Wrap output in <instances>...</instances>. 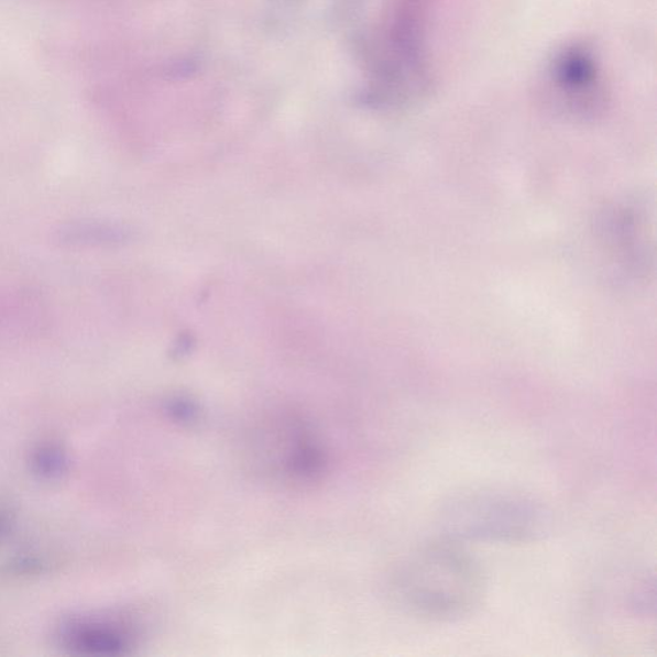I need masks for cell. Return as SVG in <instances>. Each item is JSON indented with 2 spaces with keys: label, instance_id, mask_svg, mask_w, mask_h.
Masks as SVG:
<instances>
[{
  "label": "cell",
  "instance_id": "6da1fadb",
  "mask_svg": "<svg viewBox=\"0 0 657 657\" xmlns=\"http://www.w3.org/2000/svg\"><path fill=\"white\" fill-rule=\"evenodd\" d=\"M485 591L481 562L460 540L448 537L417 547L394 577L401 606L425 622L467 620L482 606Z\"/></svg>",
  "mask_w": 657,
  "mask_h": 657
},
{
  "label": "cell",
  "instance_id": "7a4b0ae2",
  "mask_svg": "<svg viewBox=\"0 0 657 657\" xmlns=\"http://www.w3.org/2000/svg\"><path fill=\"white\" fill-rule=\"evenodd\" d=\"M445 537L493 544H530L551 529V512L530 494L499 486L452 493L438 510Z\"/></svg>",
  "mask_w": 657,
  "mask_h": 657
},
{
  "label": "cell",
  "instance_id": "3957f363",
  "mask_svg": "<svg viewBox=\"0 0 657 657\" xmlns=\"http://www.w3.org/2000/svg\"><path fill=\"white\" fill-rule=\"evenodd\" d=\"M46 326L44 300L31 289L0 288V342L31 339Z\"/></svg>",
  "mask_w": 657,
  "mask_h": 657
},
{
  "label": "cell",
  "instance_id": "277c9868",
  "mask_svg": "<svg viewBox=\"0 0 657 657\" xmlns=\"http://www.w3.org/2000/svg\"><path fill=\"white\" fill-rule=\"evenodd\" d=\"M53 238L62 249H113L133 241L134 231L116 221L80 219L62 223Z\"/></svg>",
  "mask_w": 657,
  "mask_h": 657
},
{
  "label": "cell",
  "instance_id": "5b68a950",
  "mask_svg": "<svg viewBox=\"0 0 657 657\" xmlns=\"http://www.w3.org/2000/svg\"><path fill=\"white\" fill-rule=\"evenodd\" d=\"M555 77L563 90L582 92L596 81L598 69L591 54L581 48L562 54L555 67Z\"/></svg>",
  "mask_w": 657,
  "mask_h": 657
},
{
  "label": "cell",
  "instance_id": "8992f818",
  "mask_svg": "<svg viewBox=\"0 0 657 657\" xmlns=\"http://www.w3.org/2000/svg\"><path fill=\"white\" fill-rule=\"evenodd\" d=\"M68 645L84 651L114 650L122 646V638L110 628L95 624L69 625L64 633Z\"/></svg>",
  "mask_w": 657,
  "mask_h": 657
}]
</instances>
